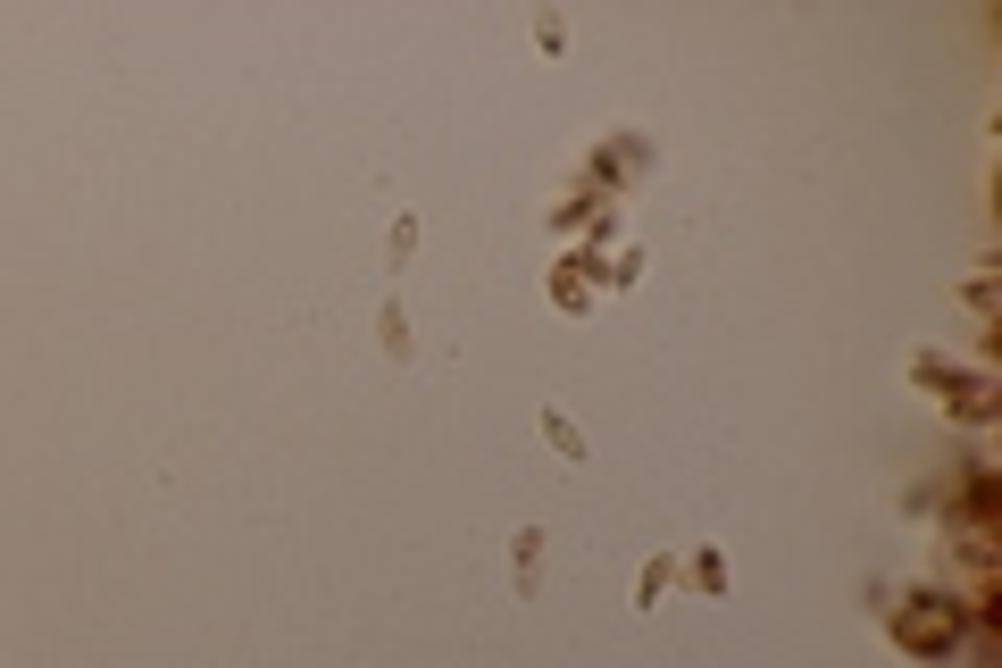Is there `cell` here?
Listing matches in <instances>:
<instances>
[{
    "label": "cell",
    "instance_id": "cell-1",
    "mask_svg": "<svg viewBox=\"0 0 1002 668\" xmlns=\"http://www.w3.org/2000/svg\"><path fill=\"white\" fill-rule=\"evenodd\" d=\"M535 426H544V443L568 459V468H586V435H577V418H568V410H544Z\"/></svg>",
    "mask_w": 1002,
    "mask_h": 668
},
{
    "label": "cell",
    "instance_id": "cell-2",
    "mask_svg": "<svg viewBox=\"0 0 1002 668\" xmlns=\"http://www.w3.org/2000/svg\"><path fill=\"white\" fill-rule=\"evenodd\" d=\"M535 576H544V534H518V593H535Z\"/></svg>",
    "mask_w": 1002,
    "mask_h": 668
},
{
    "label": "cell",
    "instance_id": "cell-3",
    "mask_svg": "<svg viewBox=\"0 0 1002 668\" xmlns=\"http://www.w3.org/2000/svg\"><path fill=\"white\" fill-rule=\"evenodd\" d=\"M384 251H393V267L410 259V251H418V218H393V234H384Z\"/></svg>",
    "mask_w": 1002,
    "mask_h": 668
}]
</instances>
